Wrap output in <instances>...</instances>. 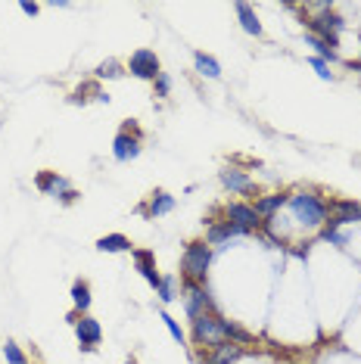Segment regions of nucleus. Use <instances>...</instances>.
I'll use <instances>...</instances> for the list:
<instances>
[{"instance_id":"nucleus-30","label":"nucleus","mask_w":361,"mask_h":364,"mask_svg":"<svg viewBox=\"0 0 361 364\" xmlns=\"http://www.w3.org/2000/svg\"><path fill=\"white\" fill-rule=\"evenodd\" d=\"M312 66H314V72H318L324 81L334 78V75H330V69H327V63H324V59H318V56H314V59H312Z\"/></svg>"},{"instance_id":"nucleus-11","label":"nucleus","mask_w":361,"mask_h":364,"mask_svg":"<svg viewBox=\"0 0 361 364\" xmlns=\"http://www.w3.org/2000/svg\"><path fill=\"white\" fill-rule=\"evenodd\" d=\"M75 333H78V343L81 348H97L103 339V327L97 317L90 315H81V321H75Z\"/></svg>"},{"instance_id":"nucleus-22","label":"nucleus","mask_w":361,"mask_h":364,"mask_svg":"<svg viewBox=\"0 0 361 364\" xmlns=\"http://www.w3.org/2000/svg\"><path fill=\"white\" fill-rule=\"evenodd\" d=\"M193 63H197V72L206 75V78H218V75H221V66H218L209 53H197V56H193Z\"/></svg>"},{"instance_id":"nucleus-25","label":"nucleus","mask_w":361,"mask_h":364,"mask_svg":"<svg viewBox=\"0 0 361 364\" xmlns=\"http://www.w3.org/2000/svg\"><path fill=\"white\" fill-rule=\"evenodd\" d=\"M4 355H6V364H25V355H22V348L16 343H6Z\"/></svg>"},{"instance_id":"nucleus-9","label":"nucleus","mask_w":361,"mask_h":364,"mask_svg":"<svg viewBox=\"0 0 361 364\" xmlns=\"http://www.w3.org/2000/svg\"><path fill=\"white\" fill-rule=\"evenodd\" d=\"M327 209H330L327 227H343V224L361 222V202H355V200H334V202H327Z\"/></svg>"},{"instance_id":"nucleus-4","label":"nucleus","mask_w":361,"mask_h":364,"mask_svg":"<svg viewBox=\"0 0 361 364\" xmlns=\"http://www.w3.org/2000/svg\"><path fill=\"white\" fill-rule=\"evenodd\" d=\"M112 156H116L118 162H131V159L140 156V131H137V125L125 121V128L116 134V140H112Z\"/></svg>"},{"instance_id":"nucleus-32","label":"nucleus","mask_w":361,"mask_h":364,"mask_svg":"<svg viewBox=\"0 0 361 364\" xmlns=\"http://www.w3.org/2000/svg\"><path fill=\"white\" fill-rule=\"evenodd\" d=\"M125 364H137V361H125Z\"/></svg>"},{"instance_id":"nucleus-8","label":"nucleus","mask_w":361,"mask_h":364,"mask_svg":"<svg viewBox=\"0 0 361 364\" xmlns=\"http://www.w3.org/2000/svg\"><path fill=\"white\" fill-rule=\"evenodd\" d=\"M184 299H187V315H190L193 321H197L200 315H215L206 284H187L184 280Z\"/></svg>"},{"instance_id":"nucleus-16","label":"nucleus","mask_w":361,"mask_h":364,"mask_svg":"<svg viewBox=\"0 0 361 364\" xmlns=\"http://www.w3.org/2000/svg\"><path fill=\"white\" fill-rule=\"evenodd\" d=\"M287 196L290 193H265V196H255V212H259V218H274L277 212L287 206Z\"/></svg>"},{"instance_id":"nucleus-19","label":"nucleus","mask_w":361,"mask_h":364,"mask_svg":"<svg viewBox=\"0 0 361 364\" xmlns=\"http://www.w3.org/2000/svg\"><path fill=\"white\" fill-rule=\"evenodd\" d=\"M237 16H240V25H243L246 35H255V37L262 35V22H259V16H255V10L250 4H237Z\"/></svg>"},{"instance_id":"nucleus-14","label":"nucleus","mask_w":361,"mask_h":364,"mask_svg":"<svg viewBox=\"0 0 361 364\" xmlns=\"http://www.w3.org/2000/svg\"><path fill=\"white\" fill-rule=\"evenodd\" d=\"M240 355H243V346H237L228 339V343L209 348V355H202V364H234Z\"/></svg>"},{"instance_id":"nucleus-6","label":"nucleus","mask_w":361,"mask_h":364,"mask_svg":"<svg viewBox=\"0 0 361 364\" xmlns=\"http://www.w3.org/2000/svg\"><path fill=\"white\" fill-rule=\"evenodd\" d=\"M128 72L134 78H144V81H156L162 75V66H159V56L153 50H134L131 59H128Z\"/></svg>"},{"instance_id":"nucleus-13","label":"nucleus","mask_w":361,"mask_h":364,"mask_svg":"<svg viewBox=\"0 0 361 364\" xmlns=\"http://www.w3.org/2000/svg\"><path fill=\"white\" fill-rule=\"evenodd\" d=\"M221 184L228 187L231 193H240V196H252L255 193V184L240 169H224L221 171Z\"/></svg>"},{"instance_id":"nucleus-7","label":"nucleus","mask_w":361,"mask_h":364,"mask_svg":"<svg viewBox=\"0 0 361 364\" xmlns=\"http://www.w3.org/2000/svg\"><path fill=\"white\" fill-rule=\"evenodd\" d=\"M224 215H228V222L234 227H240L243 233H252L265 224L259 218V212H255V206H250V202H228V206H224Z\"/></svg>"},{"instance_id":"nucleus-29","label":"nucleus","mask_w":361,"mask_h":364,"mask_svg":"<svg viewBox=\"0 0 361 364\" xmlns=\"http://www.w3.org/2000/svg\"><path fill=\"white\" fill-rule=\"evenodd\" d=\"M153 85H156V97H169L171 94V78H169V75H159V78H156L153 81Z\"/></svg>"},{"instance_id":"nucleus-1","label":"nucleus","mask_w":361,"mask_h":364,"mask_svg":"<svg viewBox=\"0 0 361 364\" xmlns=\"http://www.w3.org/2000/svg\"><path fill=\"white\" fill-rule=\"evenodd\" d=\"M287 206L293 212V222H296L299 227H305V231H314V227L327 224V202L321 200L318 193L312 190H299V193H290L287 196Z\"/></svg>"},{"instance_id":"nucleus-18","label":"nucleus","mask_w":361,"mask_h":364,"mask_svg":"<svg viewBox=\"0 0 361 364\" xmlns=\"http://www.w3.org/2000/svg\"><path fill=\"white\" fill-rule=\"evenodd\" d=\"M97 249L100 253H131V240L125 233H106V237L97 240Z\"/></svg>"},{"instance_id":"nucleus-2","label":"nucleus","mask_w":361,"mask_h":364,"mask_svg":"<svg viewBox=\"0 0 361 364\" xmlns=\"http://www.w3.org/2000/svg\"><path fill=\"white\" fill-rule=\"evenodd\" d=\"M209 265H212V246L206 240L187 243L184 259H180V274H184L187 284H206Z\"/></svg>"},{"instance_id":"nucleus-12","label":"nucleus","mask_w":361,"mask_h":364,"mask_svg":"<svg viewBox=\"0 0 361 364\" xmlns=\"http://www.w3.org/2000/svg\"><path fill=\"white\" fill-rule=\"evenodd\" d=\"M131 255H134V262H137V271L147 277V284L153 286V290H159L162 274L156 271V255L149 253V249H131Z\"/></svg>"},{"instance_id":"nucleus-15","label":"nucleus","mask_w":361,"mask_h":364,"mask_svg":"<svg viewBox=\"0 0 361 364\" xmlns=\"http://www.w3.org/2000/svg\"><path fill=\"white\" fill-rule=\"evenodd\" d=\"M234 237H243V231L240 227H234L231 222H209L206 227V243L209 246H218V243H228V240H234Z\"/></svg>"},{"instance_id":"nucleus-23","label":"nucleus","mask_w":361,"mask_h":364,"mask_svg":"<svg viewBox=\"0 0 361 364\" xmlns=\"http://www.w3.org/2000/svg\"><path fill=\"white\" fill-rule=\"evenodd\" d=\"M305 44H308V47H314V53H318V59H324V63H327V59H330V63H334V59H336V50L330 47V44L321 41V37L305 35Z\"/></svg>"},{"instance_id":"nucleus-17","label":"nucleus","mask_w":361,"mask_h":364,"mask_svg":"<svg viewBox=\"0 0 361 364\" xmlns=\"http://www.w3.org/2000/svg\"><path fill=\"white\" fill-rule=\"evenodd\" d=\"M175 209V196L165 193V190H156L153 196H149V206L144 209V215L149 218H159V215H169V212Z\"/></svg>"},{"instance_id":"nucleus-20","label":"nucleus","mask_w":361,"mask_h":364,"mask_svg":"<svg viewBox=\"0 0 361 364\" xmlns=\"http://www.w3.org/2000/svg\"><path fill=\"white\" fill-rule=\"evenodd\" d=\"M72 302H75V312L85 315L90 308V284L87 280H75L72 284Z\"/></svg>"},{"instance_id":"nucleus-5","label":"nucleus","mask_w":361,"mask_h":364,"mask_svg":"<svg viewBox=\"0 0 361 364\" xmlns=\"http://www.w3.org/2000/svg\"><path fill=\"white\" fill-rule=\"evenodd\" d=\"M343 25H345V22L336 16L334 10L324 13V16H308V19H305L308 35L321 37L324 44H330V47H336V32H343Z\"/></svg>"},{"instance_id":"nucleus-21","label":"nucleus","mask_w":361,"mask_h":364,"mask_svg":"<svg viewBox=\"0 0 361 364\" xmlns=\"http://www.w3.org/2000/svg\"><path fill=\"white\" fill-rule=\"evenodd\" d=\"M224 336L231 339V343H237V346H250L255 343V336L250 330H243V327H237L234 321H224Z\"/></svg>"},{"instance_id":"nucleus-31","label":"nucleus","mask_w":361,"mask_h":364,"mask_svg":"<svg viewBox=\"0 0 361 364\" xmlns=\"http://www.w3.org/2000/svg\"><path fill=\"white\" fill-rule=\"evenodd\" d=\"M22 13L25 16H37V4H22Z\"/></svg>"},{"instance_id":"nucleus-3","label":"nucleus","mask_w":361,"mask_h":364,"mask_svg":"<svg viewBox=\"0 0 361 364\" xmlns=\"http://www.w3.org/2000/svg\"><path fill=\"white\" fill-rule=\"evenodd\" d=\"M193 343L209 346V348L228 343V336H224V317L221 315H200L197 321H193Z\"/></svg>"},{"instance_id":"nucleus-10","label":"nucleus","mask_w":361,"mask_h":364,"mask_svg":"<svg viewBox=\"0 0 361 364\" xmlns=\"http://www.w3.org/2000/svg\"><path fill=\"white\" fill-rule=\"evenodd\" d=\"M37 190H44V193H50V196H59L63 202H72V200H75L72 184H69L66 178H59L56 171H44V174H37Z\"/></svg>"},{"instance_id":"nucleus-28","label":"nucleus","mask_w":361,"mask_h":364,"mask_svg":"<svg viewBox=\"0 0 361 364\" xmlns=\"http://www.w3.org/2000/svg\"><path fill=\"white\" fill-rule=\"evenodd\" d=\"M162 321H165V327H169V333H171V336H175V339H178V343H184V330H180V327H178V321H175V317H171V315H165V312H162Z\"/></svg>"},{"instance_id":"nucleus-24","label":"nucleus","mask_w":361,"mask_h":364,"mask_svg":"<svg viewBox=\"0 0 361 364\" xmlns=\"http://www.w3.org/2000/svg\"><path fill=\"white\" fill-rule=\"evenodd\" d=\"M122 66L116 63V59H106V63L97 66V78H122Z\"/></svg>"},{"instance_id":"nucleus-26","label":"nucleus","mask_w":361,"mask_h":364,"mask_svg":"<svg viewBox=\"0 0 361 364\" xmlns=\"http://www.w3.org/2000/svg\"><path fill=\"white\" fill-rule=\"evenodd\" d=\"M156 293H159L162 302L175 299V277H162V284H159V290H156Z\"/></svg>"},{"instance_id":"nucleus-27","label":"nucleus","mask_w":361,"mask_h":364,"mask_svg":"<svg viewBox=\"0 0 361 364\" xmlns=\"http://www.w3.org/2000/svg\"><path fill=\"white\" fill-rule=\"evenodd\" d=\"M321 237H324L327 243H336V246H345V243H349V237H345V233H340L336 227H324V233H321Z\"/></svg>"}]
</instances>
